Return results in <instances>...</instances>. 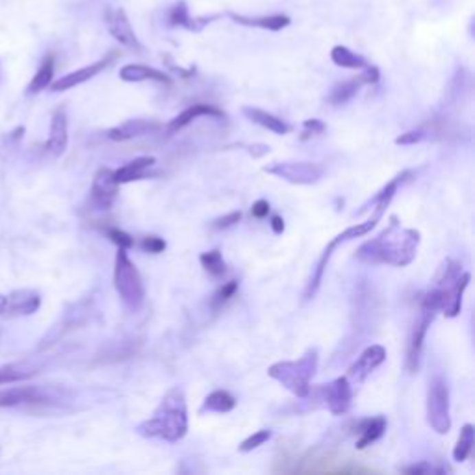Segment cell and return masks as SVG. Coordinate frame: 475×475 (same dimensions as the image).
Instances as JSON below:
<instances>
[{
	"mask_svg": "<svg viewBox=\"0 0 475 475\" xmlns=\"http://www.w3.org/2000/svg\"><path fill=\"white\" fill-rule=\"evenodd\" d=\"M6 307H8L6 295H0V316H6Z\"/></svg>",
	"mask_w": 475,
	"mask_h": 475,
	"instance_id": "bcb514c9",
	"label": "cell"
},
{
	"mask_svg": "<svg viewBox=\"0 0 475 475\" xmlns=\"http://www.w3.org/2000/svg\"><path fill=\"white\" fill-rule=\"evenodd\" d=\"M240 219H242V212L236 210V212L227 213V216H223V218L213 219L212 229L213 231H225V229H231V227L236 225Z\"/></svg>",
	"mask_w": 475,
	"mask_h": 475,
	"instance_id": "ab89813d",
	"label": "cell"
},
{
	"mask_svg": "<svg viewBox=\"0 0 475 475\" xmlns=\"http://www.w3.org/2000/svg\"><path fill=\"white\" fill-rule=\"evenodd\" d=\"M199 117H225V113H223V110L213 106V104H202V102H199V104H194V106L186 108L184 112L178 113V115L169 123V132L181 130V128L188 126L189 123H194L195 119Z\"/></svg>",
	"mask_w": 475,
	"mask_h": 475,
	"instance_id": "ffe728a7",
	"label": "cell"
},
{
	"mask_svg": "<svg viewBox=\"0 0 475 475\" xmlns=\"http://www.w3.org/2000/svg\"><path fill=\"white\" fill-rule=\"evenodd\" d=\"M269 202L266 199H258L257 202H253V208H251V213H253V218L257 219H264L268 218L269 213Z\"/></svg>",
	"mask_w": 475,
	"mask_h": 475,
	"instance_id": "b9f144b4",
	"label": "cell"
},
{
	"mask_svg": "<svg viewBox=\"0 0 475 475\" xmlns=\"http://www.w3.org/2000/svg\"><path fill=\"white\" fill-rule=\"evenodd\" d=\"M43 401V392L36 386H13L0 390V408L21 405H36Z\"/></svg>",
	"mask_w": 475,
	"mask_h": 475,
	"instance_id": "e0dca14e",
	"label": "cell"
},
{
	"mask_svg": "<svg viewBox=\"0 0 475 475\" xmlns=\"http://www.w3.org/2000/svg\"><path fill=\"white\" fill-rule=\"evenodd\" d=\"M136 432L143 438H160L175 444L188 432V403L182 388L175 386L163 395L149 419L138 424Z\"/></svg>",
	"mask_w": 475,
	"mask_h": 475,
	"instance_id": "7a4b0ae2",
	"label": "cell"
},
{
	"mask_svg": "<svg viewBox=\"0 0 475 475\" xmlns=\"http://www.w3.org/2000/svg\"><path fill=\"white\" fill-rule=\"evenodd\" d=\"M104 21H106L108 32L112 34L113 39H117L119 43L125 45L128 49L141 50L136 32L132 28L130 21L126 17V13L123 8H108L104 12Z\"/></svg>",
	"mask_w": 475,
	"mask_h": 475,
	"instance_id": "30bf717a",
	"label": "cell"
},
{
	"mask_svg": "<svg viewBox=\"0 0 475 475\" xmlns=\"http://www.w3.org/2000/svg\"><path fill=\"white\" fill-rule=\"evenodd\" d=\"M271 435L273 432L269 431V429H260V431L253 432L249 438H245L244 442L240 444V453H249V451L257 450V448H260V445H264L266 442H269V438H271Z\"/></svg>",
	"mask_w": 475,
	"mask_h": 475,
	"instance_id": "836d02e7",
	"label": "cell"
},
{
	"mask_svg": "<svg viewBox=\"0 0 475 475\" xmlns=\"http://www.w3.org/2000/svg\"><path fill=\"white\" fill-rule=\"evenodd\" d=\"M52 78H54V58L47 56L41 63V67L38 69V73L34 75V78L28 84V93H41L43 89H47L52 84Z\"/></svg>",
	"mask_w": 475,
	"mask_h": 475,
	"instance_id": "83f0119b",
	"label": "cell"
},
{
	"mask_svg": "<svg viewBox=\"0 0 475 475\" xmlns=\"http://www.w3.org/2000/svg\"><path fill=\"white\" fill-rule=\"evenodd\" d=\"M242 113L249 119L251 123L262 126V128H268L269 132H273L277 136H286L292 130V126L288 125L286 121H282L281 117H277V115L266 112V110H260V108L244 106L242 108Z\"/></svg>",
	"mask_w": 475,
	"mask_h": 475,
	"instance_id": "ac0fdd59",
	"label": "cell"
},
{
	"mask_svg": "<svg viewBox=\"0 0 475 475\" xmlns=\"http://www.w3.org/2000/svg\"><path fill=\"white\" fill-rule=\"evenodd\" d=\"M234 23L242 26H253V28H262L269 32H281L286 26H290L292 19L288 15L277 13V15H268V17H247V15H238V13H229Z\"/></svg>",
	"mask_w": 475,
	"mask_h": 475,
	"instance_id": "44dd1931",
	"label": "cell"
},
{
	"mask_svg": "<svg viewBox=\"0 0 475 475\" xmlns=\"http://www.w3.org/2000/svg\"><path fill=\"white\" fill-rule=\"evenodd\" d=\"M461 273H463L461 262H456V260H445V262L440 266V269H438L437 277H435V284H437L438 288H445V290H448V288L459 279Z\"/></svg>",
	"mask_w": 475,
	"mask_h": 475,
	"instance_id": "1f68e13d",
	"label": "cell"
},
{
	"mask_svg": "<svg viewBox=\"0 0 475 475\" xmlns=\"http://www.w3.org/2000/svg\"><path fill=\"white\" fill-rule=\"evenodd\" d=\"M470 281H472V275H470L468 271H463V273L459 275V279L448 288L450 299H448V307H445L444 310V314L448 318H456V316L461 314V308H463V295L464 292H466V288H468Z\"/></svg>",
	"mask_w": 475,
	"mask_h": 475,
	"instance_id": "cb8c5ba5",
	"label": "cell"
},
{
	"mask_svg": "<svg viewBox=\"0 0 475 475\" xmlns=\"http://www.w3.org/2000/svg\"><path fill=\"white\" fill-rule=\"evenodd\" d=\"M444 472H445L444 468H435V466L427 463V461H421V463H418V464H410V466H406V468H403V474H408V475L444 474Z\"/></svg>",
	"mask_w": 475,
	"mask_h": 475,
	"instance_id": "74e56055",
	"label": "cell"
},
{
	"mask_svg": "<svg viewBox=\"0 0 475 475\" xmlns=\"http://www.w3.org/2000/svg\"><path fill=\"white\" fill-rule=\"evenodd\" d=\"M113 286L119 297L130 312H139L145 303V284L139 275L138 268L134 266L126 249H119L113 266Z\"/></svg>",
	"mask_w": 475,
	"mask_h": 475,
	"instance_id": "277c9868",
	"label": "cell"
},
{
	"mask_svg": "<svg viewBox=\"0 0 475 475\" xmlns=\"http://www.w3.org/2000/svg\"><path fill=\"white\" fill-rule=\"evenodd\" d=\"M360 76H362L364 84H375V82H379V69L373 65H366Z\"/></svg>",
	"mask_w": 475,
	"mask_h": 475,
	"instance_id": "7bdbcfd3",
	"label": "cell"
},
{
	"mask_svg": "<svg viewBox=\"0 0 475 475\" xmlns=\"http://www.w3.org/2000/svg\"><path fill=\"white\" fill-rule=\"evenodd\" d=\"M419 242L421 236L416 229H401L397 218L392 216L390 225L379 236L371 238L356 249V258L368 266L386 264L394 268H406L418 255Z\"/></svg>",
	"mask_w": 475,
	"mask_h": 475,
	"instance_id": "6da1fadb",
	"label": "cell"
},
{
	"mask_svg": "<svg viewBox=\"0 0 475 475\" xmlns=\"http://www.w3.org/2000/svg\"><path fill=\"white\" fill-rule=\"evenodd\" d=\"M6 316H30L41 307V295L34 290H15L6 295Z\"/></svg>",
	"mask_w": 475,
	"mask_h": 475,
	"instance_id": "5bb4252c",
	"label": "cell"
},
{
	"mask_svg": "<svg viewBox=\"0 0 475 475\" xmlns=\"http://www.w3.org/2000/svg\"><path fill=\"white\" fill-rule=\"evenodd\" d=\"M160 128L157 121H149V119H128L123 125L113 126L106 132V136L112 141H128V139L141 138L145 134H150L152 130Z\"/></svg>",
	"mask_w": 475,
	"mask_h": 475,
	"instance_id": "9a60e30c",
	"label": "cell"
},
{
	"mask_svg": "<svg viewBox=\"0 0 475 475\" xmlns=\"http://www.w3.org/2000/svg\"><path fill=\"white\" fill-rule=\"evenodd\" d=\"M110 62H112V58H104V60H99V62L91 63V65H88V67H82V69L78 71H73V73H69V75L62 76L60 80L56 82L52 80V84H50L49 88L52 89V91H56V93L76 88V86H80V84H84V82L91 80L93 76L102 73V71L106 69L108 65H110Z\"/></svg>",
	"mask_w": 475,
	"mask_h": 475,
	"instance_id": "7c38bea8",
	"label": "cell"
},
{
	"mask_svg": "<svg viewBox=\"0 0 475 475\" xmlns=\"http://www.w3.org/2000/svg\"><path fill=\"white\" fill-rule=\"evenodd\" d=\"M119 78L125 82H160V84H171L165 73L158 69H152L149 65H141V63H128L125 67H121L119 71Z\"/></svg>",
	"mask_w": 475,
	"mask_h": 475,
	"instance_id": "7402d4cb",
	"label": "cell"
},
{
	"mask_svg": "<svg viewBox=\"0 0 475 475\" xmlns=\"http://www.w3.org/2000/svg\"><path fill=\"white\" fill-rule=\"evenodd\" d=\"M475 442V427L472 424H466V426L461 429L459 432V438H456L455 450H453V461L455 463H464L470 456L472 450H474Z\"/></svg>",
	"mask_w": 475,
	"mask_h": 475,
	"instance_id": "f1b7e54d",
	"label": "cell"
},
{
	"mask_svg": "<svg viewBox=\"0 0 475 475\" xmlns=\"http://www.w3.org/2000/svg\"><path fill=\"white\" fill-rule=\"evenodd\" d=\"M269 225H271V231L275 232V234H282L284 232V219L281 216H273Z\"/></svg>",
	"mask_w": 475,
	"mask_h": 475,
	"instance_id": "f6af8a7d",
	"label": "cell"
},
{
	"mask_svg": "<svg viewBox=\"0 0 475 475\" xmlns=\"http://www.w3.org/2000/svg\"><path fill=\"white\" fill-rule=\"evenodd\" d=\"M236 403V397L229 390H213L212 394L207 395V399H205V403L200 406V413L227 414L234 410Z\"/></svg>",
	"mask_w": 475,
	"mask_h": 475,
	"instance_id": "484cf974",
	"label": "cell"
},
{
	"mask_svg": "<svg viewBox=\"0 0 475 475\" xmlns=\"http://www.w3.org/2000/svg\"><path fill=\"white\" fill-rule=\"evenodd\" d=\"M36 375V368H32L30 364L13 362L0 366V384H10V382L25 381L28 377Z\"/></svg>",
	"mask_w": 475,
	"mask_h": 475,
	"instance_id": "f546056e",
	"label": "cell"
},
{
	"mask_svg": "<svg viewBox=\"0 0 475 475\" xmlns=\"http://www.w3.org/2000/svg\"><path fill=\"white\" fill-rule=\"evenodd\" d=\"M325 130H327V125L323 123V121H319V119H307V121L303 123V134H301V139L305 141V139L312 138V136L323 134Z\"/></svg>",
	"mask_w": 475,
	"mask_h": 475,
	"instance_id": "8d00e7d4",
	"label": "cell"
},
{
	"mask_svg": "<svg viewBox=\"0 0 475 475\" xmlns=\"http://www.w3.org/2000/svg\"><path fill=\"white\" fill-rule=\"evenodd\" d=\"M238 292V281H229L227 284H223V286L219 288L218 292L212 295V301H210V305H212L213 310H219V308L225 305L227 301H231L234 295H236Z\"/></svg>",
	"mask_w": 475,
	"mask_h": 475,
	"instance_id": "d6a6232c",
	"label": "cell"
},
{
	"mask_svg": "<svg viewBox=\"0 0 475 475\" xmlns=\"http://www.w3.org/2000/svg\"><path fill=\"white\" fill-rule=\"evenodd\" d=\"M264 171L268 175L282 178L290 184H299V186L316 184L323 176V167L314 162H273L264 165Z\"/></svg>",
	"mask_w": 475,
	"mask_h": 475,
	"instance_id": "8992f818",
	"label": "cell"
},
{
	"mask_svg": "<svg viewBox=\"0 0 475 475\" xmlns=\"http://www.w3.org/2000/svg\"><path fill=\"white\" fill-rule=\"evenodd\" d=\"M199 260H200V266H202V269L207 271L208 275L219 279V277H223L227 273V262L219 249H212V251H207V253H202V255L199 257Z\"/></svg>",
	"mask_w": 475,
	"mask_h": 475,
	"instance_id": "4dcf8cb0",
	"label": "cell"
},
{
	"mask_svg": "<svg viewBox=\"0 0 475 475\" xmlns=\"http://www.w3.org/2000/svg\"><path fill=\"white\" fill-rule=\"evenodd\" d=\"M437 318V314L426 308H419V316L414 323L410 336H408V344H406V369L410 373H416L419 368V360H421V351H424V342H426L427 331Z\"/></svg>",
	"mask_w": 475,
	"mask_h": 475,
	"instance_id": "ba28073f",
	"label": "cell"
},
{
	"mask_svg": "<svg viewBox=\"0 0 475 475\" xmlns=\"http://www.w3.org/2000/svg\"><path fill=\"white\" fill-rule=\"evenodd\" d=\"M154 163H157V158L152 157L136 158V160H132V162H128L126 165H123V167L115 169L113 175H115V181H117L119 184L139 181V178H143V176L147 175V171H149Z\"/></svg>",
	"mask_w": 475,
	"mask_h": 475,
	"instance_id": "603a6c76",
	"label": "cell"
},
{
	"mask_svg": "<svg viewBox=\"0 0 475 475\" xmlns=\"http://www.w3.org/2000/svg\"><path fill=\"white\" fill-rule=\"evenodd\" d=\"M189 19H192V17H189L186 2H178V4H175V6L171 8V13H169V21H171V25L188 28Z\"/></svg>",
	"mask_w": 475,
	"mask_h": 475,
	"instance_id": "e575fe53",
	"label": "cell"
},
{
	"mask_svg": "<svg viewBox=\"0 0 475 475\" xmlns=\"http://www.w3.org/2000/svg\"><path fill=\"white\" fill-rule=\"evenodd\" d=\"M362 86L364 82L360 75L355 76V78H349V80L338 82L336 86L331 89V93H329L327 100H329V104H332V106H342L345 102H349V100L358 93V89L362 88Z\"/></svg>",
	"mask_w": 475,
	"mask_h": 475,
	"instance_id": "d4e9b609",
	"label": "cell"
},
{
	"mask_svg": "<svg viewBox=\"0 0 475 475\" xmlns=\"http://www.w3.org/2000/svg\"><path fill=\"white\" fill-rule=\"evenodd\" d=\"M424 138H426L424 130H408V132H405V134L397 136V138H395V143L397 145H416V143H419V141H421Z\"/></svg>",
	"mask_w": 475,
	"mask_h": 475,
	"instance_id": "60d3db41",
	"label": "cell"
},
{
	"mask_svg": "<svg viewBox=\"0 0 475 475\" xmlns=\"http://www.w3.org/2000/svg\"><path fill=\"white\" fill-rule=\"evenodd\" d=\"M69 143V132H67V115L63 110H56L50 121L49 139L45 149L49 150L52 157H62Z\"/></svg>",
	"mask_w": 475,
	"mask_h": 475,
	"instance_id": "4fadbf2b",
	"label": "cell"
},
{
	"mask_svg": "<svg viewBox=\"0 0 475 475\" xmlns=\"http://www.w3.org/2000/svg\"><path fill=\"white\" fill-rule=\"evenodd\" d=\"M388 421L384 416H373V418H364L356 421L355 432H358L356 440V450H366L368 445L375 444L379 438L386 432Z\"/></svg>",
	"mask_w": 475,
	"mask_h": 475,
	"instance_id": "2e32d148",
	"label": "cell"
},
{
	"mask_svg": "<svg viewBox=\"0 0 475 475\" xmlns=\"http://www.w3.org/2000/svg\"><path fill=\"white\" fill-rule=\"evenodd\" d=\"M247 150H249L251 154H253L255 158H260V157H264V154H268L269 147L268 145H249V147H247Z\"/></svg>",
	"mask_w": 475,
	"mask_h": 475,
	"instance_id": "ee69618b",
	"label": "cell"
},
{
	"mask_svg": "<svg viewBox=\"0 0 475 475\" xmlns=\"http://www.w3.org/2000/svg\"><path fill=\"white\" fill-rule=\"evenodd\" d=\"M384 360H386V349H384L382 345H368V347L358 355V358H356L355 362L351 364L345 377L349 379L351 384H362Z\"/></svg>",
	"mask_w": 475,
	"mask_h": 475,
	"instance_id": "9c48e42d",
	"label": "cell"
},
{
	"mask_svg": "<svg viewBox=\"0 0 475 475\" xmlns=\"http://www.w3.org/2000/svg\"><path fill=\"white\" fill-rule=\"evenodd\" d=\"M165 247H167V244H165V240H163V238L145 236L143 240H141V249L150 253V255H160V253L165 251Z\"/></svg>",
	"mask_w": 475,
	"mask_h": 475,
	"instance_id": "f35d334b",
	"label": "cell"
},
{
	"mask_svg": "<svg viewBox=\"0 0 475 475\" xmlns=\"http://www.w3.org/2000/svg\"><path fill=\"white\" fill-rule=\"evenodd\" d=\"M318 371V351L307 349L297 360H281L268 369V375L292 394L305 399L310 395V382Z\"/></svg>",
	"mask_w": 475,
	"mask_h": 475,
	"instance_id": "3957f363",
	"label": "cell"
},
{
	"mask_svg": "<svg viewBox=\"0 0 475 475\" xmlns=\"http://www.w3.org/2000/svg\"><path fill=\"white\" fill-rule=\"evenodd\" d=\"M119 184L113 175V169L102 167L99 169L93 176V184H91V200L99 210H108L112 207L113 200L119 194Z\"/></svg>",
	"mask_w": 475,
	"mask_h": 475,
	"instance_id": "8fae6325",
	"label": "cell"
},
{
	"mask_svg": "<svg viewBox=\"0 0 475 475\" xmlns=\"http://www.w3.org/2000/svg\"><path fill=\"white\" fill-rule=\"evenodd\" d=\"M349 379L347 377H338L334 381L321 384L318 388L319 397L325 403L327 410L334 416H344L351 406L353 399V390H351Z\"/></svg>",
	"mask_w": 475,
	"mask_h": 475,
	"instance_id": "52a82bcc",
	"label": "cell"
},
{
	"mask_svg": "<svg viewBox=\"0 0 475 475\" xmlns=\"http://www.w3.org/2000/svg\"><path fill=\"white\" fill-rule=\"evenodd\" d=\"M106 234L113 244L117 245L119 249H130L132 245H134V238H132L130 234H126L125 231L117 229V227L106 229Z\"/></svg>",
	"mask_w": 475,
	"mask_h": 475,
	"instance_id": "d590c367",
	"label": "cell"
},
{
	"mask_svg": "<svg viewBox=\"0 0 475 475\" xmlns=\"http://www.w3.org/2000/svg\"><path fill=\"white\" fill-rule=\"evenodd\" d=\"M427 424L438 435H448L451 429L450 386L444 377H432L427 388Z\"/></svg>",
	"mask_w": 475,
	"mask_h": 475,
	"instance_id": "5b68a950",
	"label": "cell"
},
{
	"mask_svg": "<svg viewBox=\"0 0 475 475\" xmlns=\"http://www.w3.org/2000/svg\"><path fill=\"white\" fill-rule=\"evenodd\" d=\"M331 60L336 63L338 67H344V69H364L368 65L366 58L356 54V52H353L344 45H336L331 50Z\"/></svg>",
	"mask_w": 475,
	"mask_h": 475,
	"instance_id": "4316f807",
	"label": "cell"
},
{
	"mask_svg": "<svg viewBox=\"0 0 475 475\" xmlns=\"http://www.w3.org/2000/svg\"><path fill=\"white\" fill-rule=\"evenodd\" d=\"M338 245H340V242H338L336 238H332L331 242L327 244L325 249H323V253H321L318 264H316L312 269V275H310L307 286H305V292H303V299L305 301H310L314 295L318 294L319 286H321V282H323V275H325L327 264H329V260H331L332 253L338 249Z\"/></svg>",
	"mask_w": 475,
	"mask_h": 475,
	"instance_id": "d6986e66",
	"label": "cell"
}]
</instances>
